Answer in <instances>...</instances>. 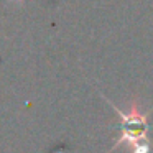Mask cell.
I'll use <instances>...</instances> for the list:
<instances>
[{
	"label": "cell",
	"instance_id": "6da1fadb",
	"mask_svg": "<svg viewBox=\"0 0 153 153\" xmlns=\"http://www.w3.org/2000/svg\"><path fill=\"white\" fill-rule=\"evenodd\" d=\"M17 2H23V0H17Z\"/></svg>",
	"mask_w": 153,
	"mask_h": 153
}]
</instances>
